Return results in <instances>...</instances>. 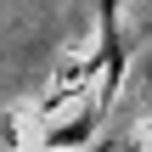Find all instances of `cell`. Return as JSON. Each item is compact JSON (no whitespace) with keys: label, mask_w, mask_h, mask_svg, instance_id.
<instances>
[{"label":"cell","mask_w":152,"mask_h":152,"mask_svg":"<svg viewBox=\"0 0 152 152\" xmlns=\"http://www.w3.org/2000/svg\"><path fill=\"white\" fill-rule=\"evenodd\" d=\"M96 17H102V51H96V62H90V68H102V90H96V102H90V107L107 118V107H113V102H118V90H124L130 51H124V34H118V23H113V17H118V6H102Z\"/></svg>","instance_id":"6da1fadb"},{"label":"cell","mask_w":152,"mask_h":152,"mask_svg":"<svg viewBox=\"0 0 152 152\" xmlns=\"http://www.w3.org/2000/svg\"><path fill=\"white\" fill-rule=\"evenodd\" d=\"M96 124H102V113H96V107H85V113L62 118L56 130H45V135H39V147H45V152H85V141L96 135Z\"/></svg>","instance_id":"7a4b0ae2"}]
</instances>
